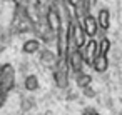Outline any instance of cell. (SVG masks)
<instances>
[{
  "label": "cell",
  "mask_w": 122,
  "mask_h": 115,
  "mask_svg": "<svg viewBox=\"0 0 122 115\" xmlns=\"http://www.w3.org/2000/svg\"><path fill=\"white\" fill-rule=\"evenodd\" d=\"M15 87V70L10 63L0 67V90L9 93Z\"/></svg>",
  "instance_id": "6da1fadb"
},
{
  "label": "cell",
  "mask_w": 122,
  "mask_h": 115,
  "mask_svg": "<svg viewBox=\"0 0 122 115\" xmlns=\"http://www.w3.org/2000/svg\"><path fill=\"white\" fill-rule=\"evenodd\" d=\"M109 47H110V42L107 38L102 40L100 43V50L95 48V57H94V68L95 72H105L107 67H109V62H107V52H109Z\"/></svg>",
  "instance_id": "7a4b0ae2"
},
{
  "label": "cell",
  "mask_w": 122,
  "mask_h": 115,
  "mask_svg": "<svg viewBox=\"0 0 122 115\" xmlns=\"http://www.w3.org/2000/svg\"><path fill=\"white\" fill-rule=\"evenodd\" d=\"M82 27H84V34L87 37H94L99 30V24H97V19H94L92 15H85L84 17V22H82Z\"/></svg>",
  "instance_id": "3957f363"
},
{
  "label": "cell",
  "mask_w": 122,
  "mask_h": 115,
  "mask_svg": "<svg viewBox=\"0 0 122 115\" xmlns=\"http://www.w3.org/2000/svg\"><path fill=\"white\" fill-rule=\"evenodd\" d=\"M47 22H49V27L54 32L60 29V19H59V12L55 9H49V12H47Z\"/></svg>",
  "instance_id": "277c9868"
},
{
  "label": "cell",
  "mask_w": 122,
  "mask_h": 115,
  "mask_svg": "<svg viewBox=\"0 0 122 115\" xmlns=\"http://www.w3.org/2000/svg\"><path fill=\"white\" fill-rule=\"evenodd\" d=\"M97 24H99V27H100V29H104V30H107V29H109V25H110V12H109L107 9H102V10L99 12Z\"/></svg>",
  "instance_id": "5b68a950"
},
{
  "label": "cell",
  "mask_w": 122,
  "mask_h": 115,
  "mask_svg": "<svg viewBox=\"0 0 122 115\" xmlns=\"http://www.w3.org/2000/svg\"><path fill=\"white\" fill-rule=\"evenodd\" d=\"M39 48H40V42H39L37 38L27 40V42L24 43V47H22V50H24L25 53H35V52H39Z\"/></svg>",
  "instance_id": "8992f818"
},
{
  "label": "cell",
  "mask_w": 122,
  "mask_h": 115,
  "mask_svg": "<svg viewBox=\"0 0 122 115\" xmlns=\"http://www.w3.org/2000/svg\"><path fill=\"white\" fill-rule=\"evenodd\" d=\"M40 60H42V63H45V65H49V67H54L55 63H57V57L50 52V50H42V53H40Z\"/></svg>",
  "instance_id": "52a82bcc"
},
{
  "label": "cell",
  "mask_w": 122,
  "mask_h": 115,
  "mask_svg": "<svg viewBox=\"0 0 122 115\" xmlns=\"http://www.w3.org/2000/svg\"><path fill=\"white\" fill-rule=\"evenodd\" d=\"M24 87H25L29 92L37 90V88H39V78H37V75H29V77L25 78V82H24Z\"/></svg>",
  "instance_id": "ba28073f"
},
{
  "label": "cell",
  "mask_w": 122,
  "mask_h": 115,
  "mask_svg": "<svg viewBox=\"0 0 122 115\" xmlns=\"http://www.w3.org/2000/svg\"><path fill=\"white\" fill-rule=\"evenodd\" d=\"M75 80H77V85H79L80 88H84V87H87V85L90 83V77H89L87 73H82V70L75 72Z\"/></svg>",
  "instance_id": "9c48e42d"
},
{
  "label": "cell",
  "mask_w": 122,
  "mask_h": 115,
  "mask_svg": "<svg viewBox=\"0 0 122 115\" xmlns=\"http://www.w3.org/2000/svg\"><path fill=\"white\" fill-rule=\"evenodd\" d=\"M82 115H100V113H99V112H97L95 108H85Z\"/></svg>",
  "instance_id": "30bf717a"
},
{
  "label": "cell",
  "mask_w": 122,
  "mask_h": 115,
  "mask_svg": "<svg viewBox=\"0 0 122 115\" xmlns=\"http://www.w3.org/2000/svg\"><path fill=\"white\" fill-rule=\"evenodd\" d=\"M67 2H69V4H70L72 7H77V5L80 4V0H67Z\"/></svg>",
  "instance_id": "8fae6325"
}]
</instances>
